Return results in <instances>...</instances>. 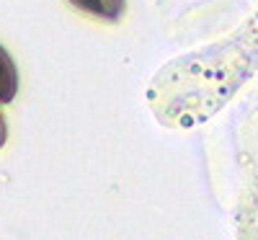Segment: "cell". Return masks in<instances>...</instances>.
Returning <instances> with one entry per match:
<instances>
[{"instance_id": "6da1fadb", "label": "cell", "mask_w": 258, "mask_h": 240, "mask_svg": "<svg viewBox=\"0 0 258 240\" xmlns=\"http://www.w3.org/2000/svg\"><path fill=\"white\" fill-rule=\"evenodd\" d=\"M68 3L106 24H116L126 11V0H68Z\"/></svg>"}, {"instance_id": "7a4b0ae2", "label": "cell", "mask_w": 258, "mask_h": 240, "mask_svg": "<svg viewBox=\"0 0 258 240\" xmlns=\"http://www.w3.org/2000/svg\"><path fill=\"white\" fill-rule=\"evenodd\" d=\"M18 93V70L8 49L0 44V103H11Z\"/></svg>"}, {"instance_id": "3957f363", "label": "cell", "mask_w": 258, "mask_h": 240, "mask_svg": "<svg viewBox=\"0 0 258 240\" xmlns=\"http://www.w3.org/2000/svg\"><path fill=\"white\" fill-rule=\"evenodd\" d=\"M6 140H8V127H6V116L0 114V147L6 145Z\"/></svg>"}]
</instances>
